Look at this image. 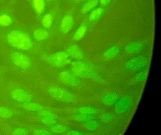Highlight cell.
Returning <instances> with one entry per match:
<instances>
[{
	"instance_id": "cell-7",
	"label": "cell",
	"mask_w": 161,
	"mask_h": 135,
	"mask_svg": "<svg viewBox=\"0 0 161 135\" xmlns=\"http://www.w3.org/2000/svg\"><path fill=\"white\" fill-rule=\"evenodd\" d=\"M73 24V18L71 15H66L61 23V29L62 32L64 33H66L69 32Z\"/></svg>"
},
{
	"instance_id": "cell-11",
	"label": "cell",
	"mask_w": 161,
	"mask_h": 135,
	"mask_svg": "<svg viewBox=\"0 0 161 135\" xmlns=\"http://www.w3.org/2000/svg\"><path fill=\"white\" fill-rule=\"evenodd\" d=\"M53 22V18L51 13H47L43 17L42 19V24L46 29H49Z\"/></svg>"
},
{
	"instance_id": "cell-10",
	"label": "cell",
	"mask_w": 161,
	"mask_h": 135,
	"mask_svg": "<svg viewBox=\"0 0 161 135\" xmlns=\"http://www.w3.org/2000/svg\"><path fill=\"white\" fill-rule=\"evenodd\" d=\"M33 35L36 41H40L47 38L49 36V33L46 30L37 29L34 32Z\"/></svg>"
},
{
	"instance_id": "cell-14",
	"label": "cell",
	"mask_w": 161,
	"mask_h": 135,
	"mask_svg": "<svg viewBox=\"0 0 161 135\" xmlns=\"http://www.w3.org/2000/svg\"><path fill=\"white\" fill-rule=\"evenodd\" d=\"M14 112L11 109L6 107H0V118L9 119L13 117Z\"/></svg>"
},
{
	"instance_id": "cell-20",
	"label": "cell",
	"mask_w": 161,
	"mask_h": 135,
	"mask_svg": "<svg viewBox=\"0 0 161 135\" xmlns=\"http://www.w3.org/2000/svg\"><path fill=\"white\" fill-rule=\"evenodd\" d=\"M111 0H100V3L102 5L106 6L109 4Z\"/></svg>"
},
{
	"instance_id": "cell-12",
	"label": "cell",
	"mask_w": 161,
	"mask_h": 135,
	"mask_svg": "<svg viewBox=\"0 0 161 135\" xmlns=\"http://www.w3.org/2000/svg\"><path fill=\"white\" fill-rule=\"evenodd\" d=\"M99 0H89L86 4L83 7L81 10L82 13H86L91 9L96 7L98 3Z\"/></svg>"
},
{
	"instance_id": "cell-16",
	"label": "cell",
	"mask_w": 161,
	"mask_h": 135,
	"mask_svg": "<svg viewBox=\"0 0 161 135\" xmlns=\"http://www.w3.org/2000/svg\"><path fill=\"white\" fill-rule=\"evenodd\" d=\"M86 31V25L85 24H82L80 27L78 29V31L76 32L75 36V38L77 40L82 38L83 37L85 34Z\"/></svg>"
},
{
	"instance_id": "cell-9",
	"label": "cell",
	"mask_w": 161,
	"mask_h": 135,
	"mask_svg": "<svg viewBox=\"0 0 161 135\" xmlns=\"http://www.w3.org/2000/svg\"><path fill=\"white\" fill-rule=\"evenodd\" d=\"M35 12L37 16H41L45 9V0H32Z\"/></svg>"
},
{
	"instance_id": "cell-22",
	"label": "cell",
	"mask_w": 161,
	"mask_h": 135,
	"mask_svg": "<svg viewBox=\"0 0 161 135\" xmlns=\"http://www.w3.org/2000/svg\"></svg>"
},
{
	"instance_id": "cell-13",
	"label": "cell",
	"mask_w": 161,
	"mask_h": 135,
	"mask_svg": "<svg viewBox=\"0 0 161 135\" xmlns=\"http://www.w3.org/2000/svg\"><path fill=\"white\" fill-rule=\"evenodd\" d=\"M103 12V9L101 8H96L90 13L89 19L91 21H96L98 20L102 15Z\"/></svg>"
},
{
	"instance_id": "cell-3",
	"label": "cell",
	"mask_w": 161,
	"mask_h": 135,
	"mask_svg": "<svg viewBox=\"0 0 161 135\" xmlns=\"http://www.w3.org/2000/svg\"><path fill=\"white\" fill-rule=\"evenodd\" d=\"M12 98L15 101L20 103L31 101L33 97L31 93L20 88L14 89L11 93Z\"/></svg>"
},
{
	"instance_id": "cell-2",
	"label": "cell",
	"mask_w": 161,
	"mask_h": 135,
	"mask_svg": "<svg viewBox=\"0 0 161 135\" xmlns=\"http://www.w3.org/2000/svg\"><path fill=\"white\" fill-rule=\"evenodd\" d=\"M11 57L13 63L22 69H27L31 66L30 59L21 52H15L11 54Z\"/></svg>"
},
{
	"instance_id": "cell-21",
	"label": "cell",
	"mask_w": 161,
	"mask_h": 135,
	"mask_svg": "<svg viewBox=\"0 0 161 135\" xmlns=\"http://www.w3.org/2000/svg\"><path fill=\"white\" fill-rule=\"evenodd\" d=\"M47 1H51V0H47Z\"/></svg>"
},
{
	"instance_id": "cell-5",
	"label": "cell",
	"mask_w": 161,
	"mask_h": 135,
	"mask_svg": "<svg viewBox=\"0 0 161 135\" xmlns=\"http://www.w3.org/2000/svg\"><path fill=\"white\" fill-rule=\"evenodd\" d=\"M38 115L39 121L46 125H53L56 122L54 115L49 111L43 109L38 112Z\"/></svg>"
},
{
	"instance_id": "cell-6",
	"label": "cell",
	"mask_w": 161,
	"mask_h": 135,
	"mask_svg": "<svg viewBox=\"0 0 161 135\" xmlns=\"http://www.w3.org/2000/svg\"><path fill=\"white\" fill-rule=\"evenodd\" d=\"M48 92L53 97L56 99L67 100L69 98V95L67 92L59 86L51 85L49 88Z\"/></svg>"
},
{
	"instance_id": "cell-1",
	"label": "cell",
	"mask_w": 161,
	"mask_h": 135,
	"mask_svg": "<svg viewBox=\"0 0 161 135\" xmlns=\"http://www.w3.org/2000/svg\"><path fill=\"white\" fill-rule=\"evenodd\" d=\"M6 38L8 43L17 49L28 51L31 49L33 47L31 37L19 30H13L7 35Z\"/></svg>"
},
{
	"instance_id": "cell-4",
	"label": "cell",
	"mask_w": 161,
	"mask_h": 135,
	"mask_svg": "<svg viewBox=\"0 0 161 135\" xmlns=\"http://www.w3.org/2000/svg\"><path fill=\"white\" fill-rule=\"evenodd\" d=\"M67 57V52H58L49 56L47 62L53 66L61 67L65 64Z\"/></svg>"
},
{
	"instance_id": "cell-19",
	"label": "cell",
	"mask_w": 161,
	"mask_h": 135,
	"mask_svg": "<svg viewBox=\"0 0 161 135\" xmlns=\"http://www.w3.org/2000/svg\"><path fill=\"white\" fill-rule=\"evenodd\" d=\"M52 130L55 132H61L63 131V128L60 126L56 125L52 128Z\"/></svg>"
},
{
	"instance_id": "cell-8",
	"label": "cell",
	"mask_w": 161,
	"mask_h": 135,
	"mask_svg": "<svg viewBox=\"0 0 161 135\" xmlns=\"http://www.w3.org/2000/svg\"><path fill=\"white\" fill-rule=\"evenodd\" d=\"M21 107L24 109L29 111L38 112L44 109L40 104L31 101L22 103Z\"/></svg>"
},
{
	"instance_id": "cell-18",
	"label": "cell",
	"mask_w": 161,
	"mask_h": 135,
	"mask_svg": "<svg viewBox=\"0 0 161 135\" xmlns=\"http://www.w3.org/2000/svg\"><path fill=\"white\" fill-rule=\"evenodd\" d=\"M34 134L35 135H50V133L49 131L44 129H35L34 131Z\"/></svg>"
},
{
	"instance_id": "cell-15",
	"label": "cell",
	"mask_w": 161,
	"mask_h": 135,
	"mask_svg": "<svg viewBox=\"0 0 161 135\" xmlns=\"http://www.w3.org/2000/svg\"><path fill=\"white\" fill-rule=\"evenodd\" d=\"M12 22V18L8 14H3L0 15V26L8 27Z\"/></svg>"
},
{
	"instance_id": "cell-17",
	"label": "cell",
	"mask_w": 161,
	"mask_h": 135,
	"mask_svg": "<svg viewBox=\"0 0 161 135\" xmlns=\"http://www.w3.org/2000/svg\"><path fill=\"white\" fill-rule=\"evenodd\" d=\"M13 134L16 135H25L28 134V130L23 128H17L14 130Z\"/></svg>"
}]
</instances>
